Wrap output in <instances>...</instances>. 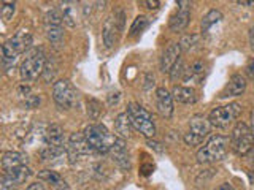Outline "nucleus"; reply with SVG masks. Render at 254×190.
<instances>
[{"label": "nucleus", "instance_id": "nucleus-7", "mask_svg": "<svg viewBox=\"0 0 254 190\" xmlns=\"http://www.w3.org/2000/svg\"><path fill=\"white\" fill-rule=\"evenodd\" d=\"M53 98L62 109H70L76 103V89L68 79H61L53 86Z\"/></svg>", "mask_w": 254, "mask_h": 190}, {"label": "nucleus", "instance_id": "nucleus-20", "mask_svg": "<svg viewBox=\"0 0 254 190\" xmlns=\"http://www.w3.org/2000/svg\"><path fill=\"white\" fill-rule=\"evenodd\" d=\"M172 97L178 103H183V105H192V103L197 101L195 91L190 89V87H183V86H175L173 87Z\"/></svg>", "mask_w": 254, "mask_h": 190}, {"label": "nucleus", "instance_id": "nucleus-9", "mask_svg": "<svg viewBox=\"0 0 254 190\" xmlns=\"http://www.w3.org/2000/svg\"><path fill=\"white\" fill-rule=\"evenodd\" d=\"M94 152L92 147L87 144L84 133H71L68 142H67V158L70 160V163H75L76 160H79L81 157Z\"/></svg>", "mask_w": 254, "mask_h": 190}, {"label": "nucleus", "instance_id": "nucleus-17", "mask_svg": "<svg viewBox=\"0 0 254 190\" xmlns=\"http://www.w3.org/2000/svg\"><path fill=\"white\" fill-rule=\"evenodd\" d=\"M40 157L45 163H51V165H59L64 162V158L67 157V147H51V146H45L40 150Z\"/></svg>", "mask_w": 254, "mask_h": 190}, {"label": "nucleus", "instance_id": "nucleus-11", "mask_svg": "<svg viewBox=\"0 0 254 190\" xmlns=\"http://www.w3.org/2000/svg\"><path fill=\"white\" fill-rule=\"evenodd\" d=\"M111 154V158H113V162L119 166V168L123 170H130V155H129V150H127V146L123 138H118L116 142L113 144L110 150Z\"/></svg>", "mask_w": 254, "mask_h": 190}, {"label": "nucleus", "instance_id": "nucleus-6", "mask_svg": "<svg viewBox=\"0 0 254 190\" xmlns=\"http://www.w3.org/2000/svg\"><path fill=\"white\" fill-rule=\"evenodd\" d=\"M240 113H242V106L238 103H230V105L226 106L214 108L208 116V121L216 129H227Z\"/></svg>", "mask_w": 254, "mask_h": 190}, {"label": "nucleus", "instance_id": "nucleus-1", "mask_svg": "<svg viewBox=\"0 0 254 190\" xmlns=\"http://www.w3.org/2000/svg\"><path fill=\"white\" fill-rule=\"evenodd\" d=\"M84 137L87 144L92 147L94 152L99 154H107L111 150L113 144L118 138H115L113 133H110L108 129L102 124H91L84 129Z\"/></svg>", "mask_w": 254, "mask_h": 190}, {"label": "nucleus", "instance_id": "nucleus-27", "mask_svg": "<svg viewBox=\"0 0 254 190\" xmlns=\"http://www.w3.org/2000/svg\"><path fill=\"white\" fill-rule=\"evenodd\" d=\"M18 55H19V54H16V52L11 49V48H10V45H8V43H3V45H2V62H3L5 70H8L10 67L14 65V62L18 60Z\"/></svg>", "mask_w": 254, "mask_h": 190}, {"label": "nucleus", "instance_id": "nucleus-14", "mask_svg": "<svg viewBox=\"0 0 254 190\" xmlns=\"http://www.w3.org/2000/svg\"><path fill=\"white\" fill-rule=\"evenodd\" d=\"M43 144L51 147H67L64 132L58 124H51L46 127V130L43 132Z\"/></svg>", "mask_w": 254, "mask_h": 190}, {"label": "nucleus", "instance_id": "nucleus-42", "mask_svg": "<svg viewBox=\"0 0 254 190\" xmlns=\"http://www.w3.org/2000/svg\"><path fill=\"white\" fill-rule=\"evenodd\" d=\"M27 190H46L43 184H40V182H34V184H30L27 187Z\"/></svg>", "mask_w": 254, "mask_h": 190}, {"label": "nucleus", "instance_id": "nucleus-31", "mask_svg": "<svg viewBox=\"0 0 254 190\" xmlns=\"http://www.w3.org/2000/svg\"><path fill=\"white\" fill-rule=\"evenodd\" d=\"M62 14L58 11V10H51L48 11L46 16H45V24L46 26H62Z\"/></svg>", "mask_w": 254, "mask_h": 190}, {"label": "nucleus", "instance_id": "nucleus-43", "mask_svg": "<svg viewBox=\"0 0 254 190\" xmlns=\"http://www.w3.org/2000/svg\"><path fill=\"white\" fill-rule=\"evenodd\" d=\"M216 190H235V189H234L232 186H230L229 182H224V184H222V186H219V187H218Z\"/></svg>", "mask_w": 254, "mask_h": 190}, {"label": "nucleus", "instance_id": "nucleus-34", "mask_svg": "<svg viewBox=\"0 0 254 190\" xmlns=\"http://www.w3.org/2000/svg\"><path fill=\"white\" fill-rule=\"evenodd\" d=\"M185 73H186L185 65H183V60L180 59L177 63H175V67H173V68H172V71H170V78H172V81H177V79H178V78H181Z\"/></svg>", "mask_w": 254, "mask_h": 190}, {"label": "nucleus", "instance_id": "nucleus-41", "mask_svg": "<svg viewBox=\"0 0 254 190\" xmlns=\"http://www.w3.org/2000/svg\"><path fill=\"white\" fill-rule=\"evenodd\" d=\"M246 73H248L251 79H254V59L248 63V67H246Z\"/></svg>", "mask_w": 254, "mask_h": 190}, {"label": "nucleus", "instance_id": "nucleus-30", "mask_svg": "<svg viewBox=\"0 0 254 190\" xmlns=\"http://www.w3.org/2000/svg\"><path fill=\"white\" fill-rule=\"evenodd\" d=\"M198 40H200V35H197V34H188L181 38V42H180V48H181V51H189L190 48H194L197 43H198Z\"/></svg>", "mask_w": 254, "mask_h": 190}, {"label": "nucleus", "instance_id": "nucleus-10", "mask_svg": "<svg viewBox=\"0 0 254 190\" xmlns=\"http://www.w3.org/2000/svg\"><path fill=\"white\" fill-rule=\"evenodd\" d=\"M30 168L29 166H19V168L6 170L0 179V190H16L22 182H26L30 178Z\"/></svg>", "mask_w": 254, "mask_h": 190}, {"label": "nucleus", "instance_id": "nucleus-35", "mask_svg": "<svg viewBox=\"0 0 254 190\" xmlns=\"http://www.w3.org/2000/svg\"><path fill=\"white\" fill-rule=\"evenodd\" d=\"M183 140H185V142H186L188 146H198V144H202V141H203V138L197 137V135L190 133V132L185 133V137H183Z\"/></svg>", "mask_w": 254, "mask_h": 190}, {"label": "nucleus", "instance_id": "nucleus-24", "mask_svg": "<svg viewBox=\"0 0 254 190\" xmlns=\"http://www.w3.org/2000/svg\"><path fill=\"white\" fill-rule=\"evenodd\" d=\"M205 75V67L202 62H194L192 65H190L188 70H186V75H185V81H190V83H200L202 78Z\"/></svg>", "mask_w": 254, "mask_h": 190}, {"label": "nucleus", "instance_id": "nucleus-22", "mask_svg": "<svg viewBox=\"0 0 254 190\" xmlns=\"http://www.w3.org/2000/svg\"><path fill=\"white\" fill-rule=\"evenodd\" d=\"M38 179L50 182V184H51L54 189H58V190H70L68 184L62 179L61 174H59V173H56V171H53V170H43V171H40V173H38Z\"/></svg>", "mask_w": 254, "mask_h": 190}, {"label": "nucleus", "instance_id": "nucleus-33", "mask_svg": "<svg viewBox=\"0 0 254 190\" xmlns=\"http://www.w3.org/2000/svg\"><path fill=\"white\" fill-rule=\"evenodd\" d=\"M16 3L14 2H2V8H0V14L5 21H10L11 16L14 14Z\"/></svg>", "mask_w": 254, "mask_h": 190}, {"label": "nucleus", "instance_id": "nucleus-21", "mask_svg": "<svg viewBox=\"0 0 254 190\" xmlns=\"http://www.w3.org/2000/svg\"><path fill=\"white\" fill-rule=\"evenodd\" d=\"M210 127L211 124L208 119H205L203 116H194L189 122V132L200 138H205L210 133Z\"/></svg>", "mask_w": 254, "mask_h": 190}, {"label": "nucleus", "instance_id": "nucleus-25", "mask_svg": "<svg viewBox=\"0 0 254 190\" xmlns=\"http://www.w3.org/2000/svg\"><path fill=\"white\" fill-rule=\"evenodd\" d=\"M46 38L51 45L59 48L64 43V27L62 26H46Z\"/></svg>", "mask_w": 254, "mask_h": 190}, {"label": "nucleus", "instance_id": "nucleus-18", "mask_svg": "<svg viewBox=\"0 0 254 190\" xmlns=\"http://www.w3.org/2000/svg\"><path fill=\"white\" fill-rule=\"evenodd\" d=\"M8 45H10L11 49L16 52V54H22L26 52L29 49V46L32 45V37L27 34V32H18L13 38H10L6 42Z\"/></svg>", "mask_w": 254, "mask_h": 190}, {"label": "nucleus", "instance_id": "nucleus-37", "mask_svg": "<svg viewBox=\"0 0 254 190\" xmlns=\"http://www.w3.org/2000/svg\"><path fill=\"white\" fill-rule=\"evenodd\" d=\"M119 98H121V94H119V92L110 94V95H108V105H118Z\"/></svg>", "mask_w": 254, "mask_h": 190}, {"label": "nucleus", "instance_id": "nucleus-28", "mask_svg": "<svg viewBox=\"0 0 254 190\" xmlns=\"http://www.w3.org/2000/svg\"><path fill=\"white\" fill-rule=\"evenodd\" d=\"M148 22H149V19L146 18V16H137V18L133 19V22H132V26H130V37H135V35H138L140 32H143L146 29V26H148Z\"/></svg>", "mask_w": 254, "mask_h": 190}, {"label": "nucleus", "instance_id": "nucleus-44", "mask_svg": "<svg viewBox=\"0 0 254 190\" xmlns=\"http://www.w3.org/2000/svg\"><path fill=\"white\" fill-rule=\"evenodd\" d=\"M251 129L254 130V108H253V111H251Z\"/></svg>", "mask_w": 254, "mask_h": 190}, {"label": "nucleus", "instance_id": "nucleus-4", "mask_svg": "<svg viewBox=\"0 0 254 190\" xmlns=\"http://www.w3.org/2000/svg\"><path fill=\"white\" fill-rule=\"evenodd\" d=\"M46 65V59H45V52L43 49L40 48H35L27 52L26 59L22 60L21 63V78L22 81L30 83V81H35V79L43 75V70Z\"/></svg>", "mask_w": 254, "mask_h": 190}, {"label": "nucleus", "instance_id": "nucleus-16", "mask_svg": "<svg viewBox=\"0 0 254 190\" xmlns=\"http://www.w3.org/2000/svg\"><path fill=\"white\" fill-rule=\"evenodd\" d=\"M29 157L22 152H16V150H8L2 155V170H13L19 168V166H27Z\"/></svg>", "mask_w": 254, "mask_h": 190}, {"label": "nucleus", "instance_id": "nucleus-36", "mask_svg": "<svg viewBox=\"0 0 254 190\" xmlns=\"http://www.w3.org/2000/svg\"><path fill=\"white\" fill-rule=\"evenodd\" d=\"M40 105V97H37V95H29L27 100H26V106L27 108H35Z\"/></svg>", "mask_w": 254, "mask_h": 190}, {"label": "nucleus", "instance_id": "nucleus-8", "mask_svg": "<svg viewBox=\"0 0 254 190\" xmlns=\"http://www.w3.org/2000/svg\"><path fill=\"white\" fill-rule=\"evenodd\" d=\"M124 29V11L123 10H116L115 13H111L105 24H103V30H102V37H103V43L107 48L115 46L118 35L121 34V30Z\"/></svg>", "mask_w": 254, "mask_h": 190}, {"label": "nucleus", "instance_id": "nucleus-39", "mask_svg": "<svg viewBox=\"0 0 254 190\" xmlns=\"http://www.w3.org/2000/svg\"><path fill=\"white\" fill-rule=\"evenodd\" d=\"M143 5H146L149 10H157L159 6H161V2H157V0H145V2H141Z\"/></svg>", "mask_w": 254, "mask_h": 190}, {"label": "nucleus", "instance_id": "nucleus-29", "mask_svg": "<svg viewBox=\"0 0 254 190\" xmlns=\"http://www.w3.org/2000/svg\"><path fill=\"white\" fill-rule=\"evenodd\" d=\"M61 5H62V10H64V14H62L64 22H65L68 27H75V26H76V21H75L73 8L68 6V5H70V2H62Z\"/></svg>", "mask_w": 254, "mask_h": 190}, {"label": "nucleus", "instance_id": "nucleus-5", "mask_svg": "<svg viewBox=\"0 0 254 190\" xmlns=\"http://www.w3.org/2000/svg\"><path fill=\"white\" fill-rule=\"evenodd\" d=\"M230 146L235 154L246 155L254 147V130L245 122H238L230 135Z\"/></svg>", "mask_w": 254, "mask_h": 190}, {"label": "nucleus", "instance_id": "nucleus-15", "mask_svg": "<svg viewBox=\"0 0 254 190\" xmlns=\"http://www.w3.org/2000/svg\"><path fill=\"white\" fill-rule=\"evenodd\" d=\"M180 54H181L180 43H170L165 48V51L162 52V57H161V70L164 73H170L172 68L175 67V63L180 60Z\"/></svg>", "mask_w": 254, "mask_h": 190}, {"label": "nucleus", "instance_id": "nucleus-12", "mask_svg": "<svg viewBox=\"0 0 254 190\" xmlns=\"http://www.w3.org/2000/svg\"><path fill=\"white\" fill-rule=\"evenodd\" d=\"M156 108L157 113L165 119H170L173 116V97L164 87H159L156 91Z\"/></svg>", "mask_w": 254, "mask_h": 190}, {"label": "nucleus", "instance_id": "nucleus-2", "mask_svg": "<svg viewBox=\"0 0 254 190\" xmlns=\"http://www.w3.org/2000/svg\"><path fill=\"white\" fill-rule=\"evenodd\" d=\"M227 146H229V140L226 137H221V135L211 137L200 149H198L197 162L202 165H208V163L222 160L227 154Z\"/></svg>", "mask_w": 254, "mask_h": 190}, {"label": "nucleus", "instance_id": "nucleus-3", "mask_svg": "<svg viewBox=\"0 0 254 190\" xmlns=\"http://www.w3.org/2000/svg\"><path fill=\"white\" fill-rule=\"evenodd\" d=\"M127 116H129L132 127L137 132H140L143 137H146L148 140H151L156 135V125L153 122V117L148 113L145 108H141L137 103H130L127 106Z\"/></svg>", "mask_w": 254, "mask_h": 190}, {"label": "nucleus", "instance_id": "nucleus-32", "mask_svg": "<svg viewBox=\"0 0 254 190\" xmlns=\"http://www.w3.org/2000/svg\"><path fill=\"white\" fill-rule=\"evenodd\" d=\"M102 113V108H100V103L97 100H87V114H89L91 119H99Z\"/></svg>", "mask_w": 254, "mask_h": 190}, {"label": "nucleus", "instance_id": "nucleus-40", "mask_svg": "<svg viewBox=\"0 0 254 190\" xmlns=\"http://www.w3.org/2000/svg\"><path fill=\"white\" fill-rule=\"evenodd\" d=\"M153 170H154L153 163H149V165H141L140 174H143V176H148V174H151V171H153Z\"/></svg>", "mask_w": 254, "mask_h": 190}, {"label": "nucleus", "instance_id": "nucleus-19", "mask_svg": "<svg viewBox=\"0 0 254 190\" xmlns=\"http://www.w3.org/2000/svg\"><path fill=\"white\" fill-rule=\"evenodd\" d=\"M246 89V79L242 75H234L230 78V81L226 87V91L222 92L221 97H238Z\"/></svg>", "mask_w": 254, "mask_h": 190}, {"label": "nucleus", "instance_id": "nucleus-26", "mask_svg": "<svg viewBox=\"0 0 254 190\" xmlns=\"http://www.w3.org/2000/svg\"><path fill=\"white\" fill-rule=\"evenodd\" d=\"M221 19H222L221 11H218V10H210L208 13L203 16V19H202V32H203V34H208L210 29L213 26H216V24Z\"/></svg>", "mask_w": 254, "mask_h": 190}, {"label": "nucleus", "instance_id": "nucleus-13", "mask_svg": "<svg viewBox=\"0 0 254 190\" xmlns=\"http://www.w3.org/2000/svg\"><path fill=\"white\" fill-rule=\"evenodd\" d=\"M189 2H178L180 10L178 13H175L170 18V30L172 32H181L188 27V24L190 21V10H189Z\"/></svg>", "mask_w": 254, "mask_h": 190}, {"label": "nucleus", "instance_id": "nucleus-23", "mask_svg": "<svg viewBox=\"0 0 254 190\" xmlns=\"http://www.w3.org/2000/svg\"><path fill=\"white\" fill-rule=\"evenodd\" d=\"M115 130L121 138H129L132 135V122L127 113L118 114L116 121H115Z\"/></svg>", "mask_w": 254, "mask_h": 190}, {"label": "nucleus", "instance_id": "nucleus-38", "mask_svg": "<svg viewBox=\"0 0 254 190\" xmlns=\"http://www.w3.org/2000/svg\"><path fill=\"white\" fill-rule=\"evenodd\" d=\"M148 146H149L151 149H154V150H157V152H164V147H162V144H161V142H157V141H153V140H148Z\"/></svg>", "mask_w": 254, "mask_h": 190}]
</instances>
